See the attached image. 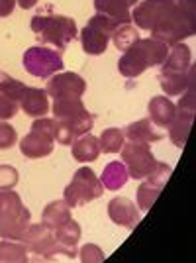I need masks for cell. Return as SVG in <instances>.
Wrapping results in <instances>:
<instances>
[{
    "mask_svg": "<svg viewBox=\"0 0 196 263\" xmlns=\"http://www.w3.org/2000/svg\"><path fill=\"white\" fill-rule=\"evenodd\" d=\"M20 108L26 116H32V118H42L45 116L51 104H49V97L44 88H35V87H26L24 90V97L20 100Z\"/></svg>",
    "mask_w": 196,
    "mask_h": 263,
    "instance_id": "obj_16",
    "label": "cell"
},
{
    "mask_svg": "<svg viewBox=\"0 0 196 263\" xmlns=\"http://www.w3.org/2000/svg\"><path fill=\"white\" fill-rule=\"evenodd\" d=\"M55 130L57 122L55 118H35L32 124V130L28 132L20 140V152L28 159H40L51 155L55 147Z\"/></svg>",
    "mask_w": 196,
    "mask_h": 263,
    "instance_id": "obj_6",
    "label": "cell"
},
{
    "mask_svg": "<svg viewBox=\"0 0 196 263\" xmlns=\"http://www.w3.org/2000/svg\"><path fill=\"white\" fill-rule=\"evenodd\" d=\"M169 53V45L153 40V37H140L135 44H131L118 61V71L124 77L133 79L145 73L149 67L161 65Z\"/></svg>",
    "mask_w": 196,
    "mask_h": 263,
    "instance_id": "obj_3",
    "label": "cell"
},
{
    "mask_svg": "<svg viewBox=\"0 0 196 263\" xmlns=\"http://www.w3.org/2000/svg\"><path fill=\"white\" fill-rule=\"evenodd\" d=\"M24 90H26V85H24L22 81H18V79L10 77L8 73L0 71V92H6L8 97H12V99H16L20 102L24 97Z\"/></svg>",
    "mask_w": 196,
    "mask_h": 263,
    "instance_id": "obj_29",
    "label": "cell"
},
{
    "mask_svg": "<svg viewBox=\"0 0 196 263\" xmlns=\"http://www.w3.org/2000/svg\"><path fill=\"white\" fill-rule=\"evenodd\" d=\"M71 218H73L71 216V209H69V204H67L63 198L49 202L44 209V212H42V224H45L51 230H57L59 226H63Z\"/></svg>",
    "mask_w": 196,
    "mask_h": 263,
    "instance_id": "obj_24",
    "label": "cell"
},
{
    "mask_svg": "<svg viewBox=\"0 0 196 263\" xmlns=\"http://www.w3.org/2000/svg\"><path fill=\"white\" fill-rule=\"evenodd\" d=\"M28 263H42V257H35V255H33V257L28 259Z\"/></svg>",
    "mask_w": 196,
    "mask_h": 263,
    "instance_id": "obj_37",
    "label": "cell"
},
{
    "mask_svg": "<svg viewBox=\"0 0 196 263\" xmlns=\"http://www.w3.org/2000/svg\"><path fill=\"white\" fill-rule=\"evenodd\" d=\"M100 154L102 152H100L98 138L92 134H85L71 143V155L79 163H92V161H96Z\"/></svg>",
    "mask_w": 196,
    "mask_h": 263,
    "instance_id": "obj_22",
    "label": "cell"
},
{
    "mask_svg": "<svg viewBox=\"0 0 196 263\" xmlns=\"http://www.w3.org/2000/svg\"><path fill=\"white\" fill-rule=\"evenodd\" d=\"M24 246L28 248V253H33L35 257L42 259H53L55 255H59V246L55 241L53 230L47 228L45 224H30L28 232L24 234Z\"/></svg>",
    "mask_w": 196,
    "mask_h": 263,
    "instance_id": "obj_12",
    "label": "cell"
},
{
    "mask_svg": "<svg viewBox=\"0 0 196 263\" xmlns=\"http://www.w3.org/2000/svg\"><path fill=\"white\" fill-rule=\"evenodd\" d=\"M98 179L104 186V191H120L122 186H126V183L130 181V175H128V169L122 161H110L102 169V175Z\"/></svg>",
    "mask_w": 196,
    "mask_h": 263,
    "instance_id": "obj_23",
    "label": "cell"
},
{
    "mask_svg": "<svg viewBox=\"0 0 196 263\" xmlns=\"http://www.w3.org/2000/svg\"><path fill=\"white\" fill-rule=\"evenodd\" d=\"M104 195V186L100 183L98 175L90 167H81L76 169L71 183L63 191V200L69 204V209H76L96 200Z\"/></svg>",
    "mask_w": 196,
    "mask_h": 263,
    "instance_id": "obj_7",
    "label": "cell"
},
{
    "mask_svg": "<svg viewBox=\"0 0 196 263\" xmlns=\"http://www.w3.org/2000/svg\"><path fill=\"white\" fill-rule=\"evenodd\" d=\"M174 118L169 126V138L177 147H185L188 134L192 128V120H194V85L188 87L181 95L179 104H174Z\"/></svg>",
    "mask_w": 196,
    "mask_h": 263,
    "instance_id": "obj_10",
    "label": "cell"
},
{
    "mask_svg": "<svg viewBox=\"0 0 196 263\" xmlns=\"http://www.w3.org/2000/svg\"><path fill=\"white\" fill-rule=\"evenodd\" d=\"M124 136L128 142H138V143H157L165 138V134L161 130H157V126L153 124L149 118H143V120L131 122L130 126L124 130Z\"/></svg>",
    "mask_w": 196,
    "mask_h": 263,
    "instance_id": "obj_18",
    "label": "cell"
},
{
    "mask_svg": "<svg viewBox=\"0 0 196 263\" xmlns=\"http://www.w3.org/2000/svg\"><path fill=\"white\" fill-rule=\"evenodd\" d=\"M120 152H122V163L126 165L128 175L131 179L143 181L155 169V165H157V159H155L151 147L147 143L126 142L122 145Z\"/></svg>",
    "mask_w": 196,
    "mask_h": 263,
    "instance_id": "obj_11",
    "label": "cell"
},
{
    "mask_svg": "<svg viewBox=\"0 0 196 263\" xmlns=\"http://www.w3.org/2000/svg\"><path fill=\"white\" fill-rule=\"evenodd\" d=\"M110 40L114 42V45H116L120 51H126L131 44H135V42L140 40V32H138V28H135L133 24H120V26L112 32Z\"/></svg>",
    "mask_w": 196,
    "mask_h": 263,
    "instance_id": "obj_28",
    "label": "cell"
},
{
    "mask_svg": "<svg viewBox=\"0 0 196 263\" xmlns=\"http://www.w3.org/2000/svg\"><path fill=\"white\" fill-rule=\"evenodd\" d=\"M171 173H173V169L169 167L167 163H163V161H157V165H155V169H153L149 175L145 177L149 183H153V185L161 186L163 189L165 183L169 181V177H171Z\"/></svg>",
    "mask_w": 196,
    "mask_h": 263,
    "instance_id": "obj_33",
    "label": "cell"
},
{
    "mask_svg": "<svg viewBox=\"0 0 196 263\" xmlns=\"http://www.w3.org/2000/svg\"><path fill=\"white\" fill-rule=\"evenodd\" d=\"M51 112L57 122L55 142L71 145L76 138L90 134L94 126V116L87 110L81 99H57L51 104Z\"/></svg>",
    "mask_w": 196,
    "mask_h": 263,
    "instance_id": "obj_2",
    "label": "cell"
},
{
    "mask_svg": "<svg viewBox=\"0 0 196 263\" xmlns=\"http://www.w3.org/2000/svg\"><path fill=\"white\" fill-rule=\"evenodd\" d=\"M81 226H79V222L71 218L69 222H65L63 226H59L57 230H53V236H55V241H57V246H59V253H63L67 255L69 259H75L76 257V246H79V241H81Z\"/></svg>",
    "mask_w": 196,
    "mask_h": 263,
    "instance_id": "obj_15",
    "label": "cell"
},
{
    "mask_svg": "<svg viewBox=\"0 0 196 263\" xmlns=\"http://www.w3.org/2000/svg\"><path fill=\"white\" fill-rule=\"evenodd\" d=\"M174 102L169 97H153L147 104V112H149V120L157 126V128H169L174 118Z\"/></svg>",
    "mask_w": 196,
    "mask_h": 263,
    "instance_id": "obj_21",
    "label": "cell"
},
{
    "mask_svg": "<svg viewBox=\"0 0 196 263\" xmlns=\"http://www.w3.org/2000/svg\"><path fill=\"white\" fill-rule=\"evenodd\" d=\"M16 8V0H0V18L10 16Z\"/></svg>",
    "mask_w": 196,
    "mask_h": 263,
    "instance_id": "obj_35",
    "label": "cell"
},
{
    "mask_svg": "<svg viewBox=\"0 0 196 263\" xmlns=\"http://www.w3.org/2000/svg\"><path fill=\"white\" fill-rule=\"evenodd\" d=\"M20 173L12 165H0V191H10L18 185Z\"/></svg>",
    "mask_w": 196,
    "mask_h": 263,
    "instance_id": "obj_32",
    "label": "cell"
},
{
    "mask_svg": "<svg viewBox=\"0 0 196 263\" xmlns=\"http://www.w3.org/2000/svg\"><path fill=\"white\" fill-rule=\"evenodd\" d=\"M30 224L32 212L22 202L20 195L14 189L0 191V238L22 241Z\"/></svg>",
    "mask_w": 196,
    "mask_h": 263,
    "instance_id": "obj_4",
    "label": "cell"
},
{
    "mask_svg": "<svg viewBox=\"0 0 196 263\" xmlns=\"http://www.w3.org/2000/svg\"><path fill=\"white\" fill-rule=\"evenodd\" d=\"M108 216L110 220L122 226L126 230H133L142 222V212L135 206V202L126 197H114L108 202Z\"/></svg>",
    "mask_w": 196,
    "mask_h": 263,
    "instance_id": "obj_14",
    "label": "cell"
},
{
    "mask_svg": "<svg viewBox=\"0 0 196 263\" xmlns=\"http://www.w3.org/2000/svg\"><path fill=\"white\" fill-rule=\"evenodd\" d=\"M37 2H40V0H16V4H18L20 8H24V10H30V8H33Z\"/></svg>",
    "mask_w": 196,
    "mask_h": 263,
    "instance_id": "obj_36",
    "label": "cell"
},
{
    "mask_svg": "<svg viewBox=\"0 0 196 263\" xmlns=\"http://www.w3.org/2000/svg\"><path fill=\"white\" fill-rule=\"evenodd\" d=\"M98 143H100V152L104 154H120L122 145L126 143V136L120 128H106L98 136Z\"/></svg>",
    "mask_w": 196,
    "mask_h": 263,
    "instance_id": "obj_27",
    "label": "cell"
},
{
    "mask_svg": "<svg viewBox=\"0 0 196 263\" xmlns=\"http://www.w3.org/2000/svg\"><path fill=\"white\" fill-rule=\"evenodd\" d=\"M120 24L104 14H94L81 32V44L87 55H102L108 49L110 35Z\"/></svg>",
    "mask_w": 196,
    "mask_h": 263,
    "instance_id": "obj_8",
    "label": "cell"
},
{
    "mask_svg": "<svg viewBox=\"0 0 196 263\" xmlns=\"http://www.w3.org/2000/svg\"><path fill=\"white\" fill-rule=\"evenodd\" d=\"M161 73H186L192 69V53L190 47L181 44H174L169 47V53L165 57V61L161 63Z\"/></svg>",
    "mask_w": 196,
    "mask_h": 263,
    "instance_id": "obj_17",
    "label": "cell"
},
{
    "mask_svg": "<svg viewBox=\"0 0 196 263\" xmlns=\"http://www.w3.org/2000/svg\"><path fill=\"white\" fill-rule=\"evenodd\" d=\"M28 248L24 241L0 240V263H28Z\"/></svg>",
    "mask_w": 196,
    "mask_h": 263,
    "instance_id": "obj_25",
    "label": "cell"
},
{
    "mask_svg": "<svg viewBox=\"0 0 196 263\" xmlns=\"http://www.w3.org/2000/svg\"><path fill=\"white\" fill-rule=\"evenodd\" d=\"M159 85L165 97H181L186 88L194 85V67L186 73H159Z\"/></svg>",
    "mask_w": 196,
    "mask_h": 263,
    "instance_id": "obj_20",
    "label": "cell"
},
{
    "mask_svg": "<svg viewBox=\"0 0 196 263\" xmlns=\"http://www.w3.org/2000/svg\"><path fill=\"white\" fill-rule=\"evenodd\" d=\"M140 0H94V10L118 24H131V6Z\"/></svg>",
    "mask_w": 196,
    "mask_h": 263,
    "instance_id": "obj_19",
    "label": "cell"
},
{
    "mask_svg": "<svg viewBox=\"0 0 196 263\" xmlns=\"http://www.w3.org/2000/svg\"><path fill=\"white\" fill-rule=\"evenodd\" d=\"M30 26L42 44L55 45L59 51H63L79 33L75 20L61 14H37L32 18Z\"/></svg>",
    "mask_w": 196,
    "mask_h": 263,
    "instance_id": "obj_5",
    "label": "cell"
},
{
    "mask_svg": "<svg viewBox=\"0 0 196 263\" xmlns=\"http://www.w3.org/2000/svg\"><path fill=\"white\" fill-rule=\"evenodd\" d=\"M18 142V132L8 122H0V149H10Z\"/></svg>",
    "mask_w": 196,
    "mask_h": 263,
    "instance_id": "obj_34",
    "label": "cell"
},
{
    "mask_svg": "<svg viewBox=\"0 0 196 263\" xmlns=\"http://www.w3.org/2000/svg\"><path fill=\"white\" fill-rule=\"evenodd\" d=\"M138 30L151 32L153 40L167 45L181 44L196 32L194 4L181 0H142L131 12Z\"/></svg>",
    "mask_w": 196,
    "mask_h": 263,
    "instance_id": "obj_1",
    "label": "cell"
},
{
    "mask_svg": "<svg viewBox=\"0 0 196 263\" xmlns=\"http://www.w3.org/2000/svg\"><path fill=\"white\" fill-rule=\"evenodd\" d=\"M159 195H161V186L153 185L147 179H143L142 185L138 186V191H135V206L140 209V212H147Z\"/></svg>",
    "mask_w": 196,
    "mask_h": 263,
    "instance_id": "obj_26",
    "label": "cell"
},
{
    "mask_svg": "<svg viewBox=\"0 0 196 263\" xmlns=\"http://www.w3.org/2000/svg\"><path fill=\"white\" fill-rule=\"evenodd\" d=\"M87 90V81L76 73H55L49 77L45 92L53 100L57 99H81Z\"/></svg>",
    "mask_w": 196,
    "mask_h": 263,
    "instance_id": "obj_13",
    "label": "cell"
},
{
    "mask_svg": "<svg viewBox=\"0 0 196 263\" xmlns=\"http://www.w3.org/2000/svg\"><path fill=\"white\" fill-rule=\"evenodd\" d=\"M76 255H79L81 263H102L104 257H106L104 252H102V248L96 246V243H85V246L76 252Z\"/></svg>",
    "mask_w": 196,
    "mask_h": 263,
    "instance_id": "obj_30",
    "label": "cell"
},
{
    "mask_svg": "<svg viewBox=\"0 0 196 263\" xmlns=\"http://www.w3.org/2000/svg\"><path fill=\"white\" fill-rule=\"evenodd\" d=\"M24 69L37 79H49L55 73H61V69L65 67L63 63V51L59 49H49V47H42L35 45L30 47L22 57Z\"/></svg>",
    "mask_w": 196,
    "mask_h": 263,
    "instance_id": "obj_9",
    "label": "cell"
},
{
    "mask_svg": "<svg viewBox=\"0 0 196 263\" xmlns=\"http://www.w3.org/2000/svg\"><path fill=\"white\" fill-rule=\"evenodd\" d=\"M20 110V102L8 97L6 92H0V122L12 120Z\"/></svg>",
    "mask_w": 196,
    "mask_h": 263,
    "instance_id": "obj_31",
    "label": "cell"
}]
</instances>
